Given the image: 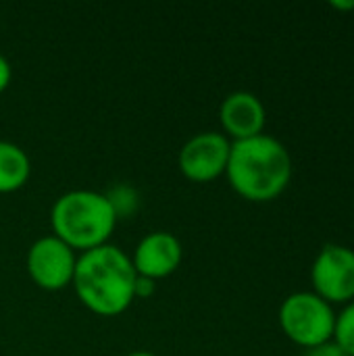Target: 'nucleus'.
Here are the masks:
<instances>
[{
	"label": "nucleus",
	"instance_id": "f257e3e1",
	"mask_svg": "<svg viewBox=\"0 0 354 356\" xmlns=\"http://www.w3.org/2000/svg\"><path fill=\"white\" fill-rule=\"evenodd\" d=\"M136 277L131 257L119 246L102 244L77 257L71 284L86 309L100 317H115L136 300Z\"/></svg>",
	"mask_w": 354,
	"mask_h": 356
},
{
	"label": "nucleus",
	"instance_id": "f03ea898",
	"mask_svg": "<svg viewBox=\"0 0 354 356\" xmlns=\"http://www.w3.org/2000/svg\"><path fill=\"white\" fill-rule=\"evenodd\" d=\"M292 156L288 148L269 134L232 142L225 175L230 186L246 200H275L292 179Z\"/></svg>",
	"mask_w": 354,
	"mask_h": 356
},
{
	"label": "nucleus",
	"instance_id": "7ed1b4c3",
	"mask_svg": "<svg viewBox=\"0 0 354 356\" xmlns=\"http://www.w3.org/2000/svg\"><path fill=\"white\" fill-rule=\"evenodd\" d=\"M117 221L119 217L111 200L96 190H69L61 194L50 209L54 236L81 252L108 244Z\"/></svg>",
	"mask_w": 354,
	"mask_h": 356
},
{
	"label": "nucleus",
	"instance_id": "20e7f679",
	"mask_svg": "<svg viewBox=\"0 0 354 356\" xmlns=\"http://www.w3.org/2000/svg\"><path fill=\"white\" fill-rule=\"evenodd\" d=\"M280 327L300 348H313L334 340L336 313L315 292H294L280 307Z\"/></svg>",
	"mask_w": 354,
	"mask_h": 356
},
{
	"label": "nucleus",
	"instance_id": "39448f33",
	"mask_svg": "<svg viewBox=\"0 0 354 356\" xmlns=\"http://www.w3.org/2000/svg\"><path fill=\"white\" fill-rule=\"evenodd\" d=\"M313 292L330 305L354 300V250L342 244H328L311 267Z\"/></svg>",
	"mask_w": 354,
	"mask_h": 356
},
{
	"label": "nucleus",
	"instance_id": "423d86ee",
	"mask_svg": "<svg viewBox=\"0 0 354 356\" xmlns=\"http://www.w3.org/2000/svg\"><path fill=\"white\" fill-rule=\"evenodd\" d=\"M77 254L54 234L38 238L27 250V273L35 286L56 292L73 282Z\"/></svg>",
	"mask_w": 354,
	"mask_h": 356
},
{
	"label": "nucleus",
	"instance_id": "0eeeda50",
	"mask_svg": "<svg viewBox=\"0 0 354 356\" xmlns=\"http://www.w3.org/2000/svg\"><path fill=\"white\" fill-rule=\"evenodd\" d=\"M232 140L219 131L194 134L179 148L177 165L179 171L192 181H213L225 173L230 161Z\"/></svg>",
	"mask_w": 354,
	"mask_h": 356
},
{
	"label": "nucleus",
	"instance_id": "6e6552de",
	"mask_svg": "<svg viewBox=\"0 0 354 356\" xmlns=\"http://www.w3.org/2000/svg\"><path fill=\"white\" fill-rule=\"evenodd\" d=\"M182 259H184V248H182L179 238L163 229L146 234L138 242L131 254L136 273L150 277L154 282L171 275L179 267Z\"/></svg>",
	"mask_w": 354,
	"mask_h": 356
},
{
	"label": "nucleus",
	"instance_id": "1a4fd4ad",
	"mask_svg": "<svg viewBox=\"0 0 354 356\" xmlns=\"http://www.w3.org/2000/svg\"><path fill=\"white\" fill-rule=\"evenodd\" d=\"M219 121L225 136L232 138V142H238L263 134L267 113L257 94L238 90L223 98L219 106Z\"/></svg>",
	"mask_w": 354,
	"mask_h": 356
},
{
	"label": "nucleus",
	"instance_id": "9d476101",
	"mask_svg": "<svg viewBox=\"0 0 354 356\" xmlns=\"http://www.w3.org/2000/svg\"><path fill=\"white\" fill-rule=\"evenodd\" d=\"M31 173L27 152L8 140H0V194L15 192L25 186Z\"/></svg>",
	"mask_w": 354,
	"mask_h": 356
},
{
	"label": "nucleus",
	"instance_id": "9b49d317",
	"mask_svg": "<svg viewBox=\"0 0 354 356\" xmlns=\"http://www.w3.org/2000/svg\"><path fill=\"white\" fill-rule=\"evenodd\" d=\"M334 342L346 353V356H354V300L344 305L342 313L336 315Z\"/></svg>",
	"mask_w": 354,
	"mask_h": 356
},
{
	"label": "nucleus",
	"instance_id": "f8f14e48",
	"mask_svg": "<svg viewBox=\"0 0 354 356\" xmlns=\"http://www.w3.org/2000/svg\"><path fill=\"white\" fill-rule=\"evenodd\" d=\"M106 198L111 200V204H113V209H115L119 219L129 215L136 209V204H138V194L129 186H117L115 190L106 192Z\"/></svg>",
	"mask_w": 354,
	"mask_h": 356
},
{
	"label": "nucleus",
	"instance_id": "ddd939ff",
	"mask_svg": "<svg viewBox=\"0 0 354 356\" xmlns=\"http://www.w3.org/2000/svg\"><path fill=\"white\" fill-rule=\"evenodd\" d=\"M300 356H346V353H344L334 340H330V342H323V344H319V346L305 348V353Z\"/></svg>",
	"mask_w": 354,
	"mask_h": 356
},
{
	"label": "nucleus",
	"instance_id": "4468645a",
	"mask_svg": "<svg viewBox=\"0 0 354 356\" xmlns=\"http://www.w3.org/2000/svg\"><path fill=\"white\" fill-rule=\"evenodd\" d=\"M156 290V282L150 280V277H144V275H138L136 277V286H134V296L140 298V300H146L154 294Z\"/></svg>",
	"mask_w": 354,
	"mask_h": 356
},
{
	"label": "nucleus",
	"instance_id": "2eb2a0df",
	"mask_svg": "<svg viewBox=\"0 0 354 356\" xmlns=\"http://www.w3.org/2000/svg\"><path fill=\"white\" fill-rule=\"evenodd\" d=\"M10 77H13V69H10V63L8 58L0 52V92H4L10 83Z\"/></svg>",
	"mask_w": 354,
	"mask_h": 356
},
{
	"label": "nucleus",
	"instance_id": "dca6fc26",
	"mask_svg": "<svg viewBox=\"0 0 354 356\" xmlns=\"http://www.w3.org/2000/svg\"><path fill=\"white\" fill-rule=\"evenodd\" d=\"M332 6L334 8H338V10H354V0H346V2H340V0H334L332 2Z\"/></svg>",
	"mask_w": 354,
	"mask_h": 356
},
{
	"label": "nucleus",
	"instance_id": "f3484780",
	"mask_svg": "<svg viewBox=\"0 0 354 356\" xmlns=\"http://www.w3.org/2000/svg\"><path fill=\"white\" fill-rule=\"evenodd\" d=\"M125 356H156L152 355V353H148V350H134V353H129V355Z\"/></svg>",
	"mask_w": 354,
	"mask_h": 356
}]
</instances>
